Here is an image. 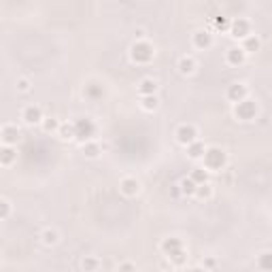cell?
<instances>
[{"mask_svg":"<svg viewBox=\"0 0 272 272\" xmlns=\"http://www.w3.org/2000/svg\"><path fill=\"white\" fill-rule=\"evenodd\" d=\"M202 159H204V166H202V168H206L209 172H217V170H221V168L226 166V162H228L226 151L219 149V147H206Z\"/></svg>","mask_w":272,"mask_h":272,"instance_id":"cell-1","label":"cell"},{"mask_svg":"<svg viewBox=\"0 0 272 272\" xmlns=\"http://www.w3.org/2000/svg\"><path fill=\"white\" fill-rule=\"evenodd\" d=\"M162 251L168 255V260H170L172 264H177V266L185 264V260H187L185 247H183V243L179 241V238H166V241L162 243Z\"/></svg>","mask_w":272,"mask_h":272,"instance_id":"cell-2","label":"cell"},{"mask_svg":"<svg viewBox=\"0 0 272 272\" xmlns=\"http://www.w3.org/2000/svg\"><path fill=\"white\" fill-rule=\"evenodd\" d=\"M153 55H155L153 45L147 43V41H138V43H134V45H132V49H130V58H132L136 64H147V62L153 60Z\"/></svg>","mask_w":272,"mask_h":272,"instance_id":"cell-3","label":"cell"},{"mask_svg":"<svg viewBox=\"0 0 272 272\" xmlns=\"http://www.w3.org/2000/svg\"><path fill=\"white\" fill-rule=\"evenodd\" d=\"M75 126V138L77 140H83V142H90L94 136H96V124L92 122V119H77V122H73Z\"/></svg>","mask_w":272,"mask_h":272,"instance_id":"cell-4","label":"cell"},{"mask_svg":"<svg viewBox=\"0 0 272 272\" xmlns=\"http://www.w3.org/2000/svg\"><path fill=\"white\" fill-rule=\"evenodd\" d=\"M234 115L241 119V122H251V119H255V115H258V107H255V102L245 98L243 102H236L234 105Z\"/></svg>","mask_w":272,"mask_h":272,"instance_id":"cell-5","label":"cell"},{"mask_svg":"<svg viewBox=\"0 0 272 272\" xmlns=\"http://www.w3.org/2000/svg\"><path fill=\"white\" fill-rule=\"evenodd\" d=\"M230 34L234 36V38H241V41H245L247 36L251 34V23L247 21L245 17H236V19H232L230 21Z\"/></svg>","mask_w":272,"mask_h":272,"instance_id":"cell-6","label":"cell"},{"mask_svg":"<svg viewBox=\"0 0 272 272\" xmlns=\"http://www.w3.org/2000/svg\"><path fill=\"white\" fill-rule=\"evenodd\" d=\"M0 138H2L4 145L13 147V145H17V142H19L21 132H19V128H17V126H4V128H2V132H0Z\"/></svg>","mask_w":272,"mask_h":272,"instance_id":"cell-7","label":"cell"},{"mask_svg":"<svg viewBox=\"0 0 272 272\" xmlns=\"http://www.w3.org/2000/svg\"><path fill=\"white\" fill-rule=\"evenodd\" d=\"M177 140L181 142V145H191L194 140H198V132L194 126H179L177 130Z\"/></svg>","mask_w":272,"mask_h":272,"instance_id":"cell-8","label":"cell"},{"mask_svg":"<svg viewBox=\"0 0 272 272\" xmlns=\"http://www.w3.org/2000/svg\"><path fill=\"white\" fill-rule=\"evenodd\" d=\"M21 119L26 122L28 126H34V124H41L43 122V111L38 107H26L21 113Z\"/></svg>","mask_w":272,"mask_h":272,"instance_id":"cell-9","label":"cell"},{"mask_svg":"<svg viewBox=\"0 0 272 272\" xmlns=\"http://www.w3.org/2000/svg\"><path fill=\"white\" fill-rule=\"evenodd\" d=\"M119 189H122V194L124 196H136L140 191V183L136 181V179H132V177H126L122 183H119Z\"/></svg>","mask_w":272,"mask_h":272,"instance_id":"cell-10","label":"cell"},{"mask_svg":"<svg viewBox=\"0 0 272 272\" xmlns=\"http://www.w3.org/2000/svg\"><path fill=\"white\" fill-rule=\"evenodd\" d=\"M247 94L249 92H247V85H243V83H234L228 87V98L232 102H243L247 98Z\"/></svg>","mask_w":272,"mask_h":272,"instance_id":"cell-11","label":"cell"},{"mask_svg":"<svg viewBox=\"0 0 272 272\" xmlns=\"http://www.w3.org/2000/svg\"><path fill=\"white\" fill-rule=\"evenodd\" d=\"M245 58H247V53L241 49V47H232V49H228V55H226L230 66H241L245 62Z\"/></svg>","mask_w":272,"mask_h":272,"instance_id":"cell-12","label":"cell"},{"mask_svg":"<svg viewBox=\"0 0 272 272\" xmlns=\"http://www.w3.org/2000/svg\"><path fill=\"white\" fill-rule=\"evenodd\" d=\"M15 157H17V151H15V147H9V145L0 147V164H2V166H11L15 162Z\"/></svg>","mask_w":272,"mask_h":272,"instance_id":"cell-13","label":"cell"},{"mask_svg":"<svg viewBox=\"0 0 272 272\" xmlns=\"http://www.w3.org/2000/svg\"><path fill=\"white\" fill-rule=\"evenodd\" d=\"M194 45L198 47V49H209V47L213 45V36L209 34V32L200 30V32L194 34Z\"/></svg>","mask_w":272,"mask_h":272,"instance_id":"cell-14","label":"cell"},{"mask_svg":"<svg viewBox=\"0 0 272 272\" xmlns=\"http://www.w3.org/2000/svg\"><path fill=\"white\" fill-rule=\"evenodd\" d=\"M157 92V83L153 81V79H142V81L138 83V94L140 96H155Z\"/></svg>","mask_w":272,"mask_h":272,"instance_id":"cell-15","label":"cell"},{"mask_svg":"<svg viewBox=\"0 0 272 272\" xmlns=\"http://www.w3.org/2000/svg\"><path fill=\"white\" fill-rule=\"evenodd\" d=\"M260 47H262V43H260V38L255 36V34H249L243 41V47L241 49L245 51V53H253V51H260Z\"/></svg>","mask_w":272,"mask_h":272,"instance_id":"cell-16","label":"cell"},{"mask_svg":"<svg viewBox=\"0 0 272 272\" xmlns=\"http://www.w3.org/2000/svg\"><path fill=\"white\" fill-rule=\"evenodd\" d=\"M189 179L194 181L196 185H202V183H209V170H206V168H202V166H198V168H194V170H191Z\"/></svg>","mask_w":272,"mask_h":272,"instance_id":"cell-17","label":"cell"},{"mask_svg":"<svg viewBox=\"0 0 272 272\" xmlns=\"http://www.w3.org/2000/svg\"><path fill=\"white\" fill-rule=\"evenodd\" d=\"M204 151H206V145L202 140H194L191 145H187V153H189L191 159H200L204 155Z\"/></svg>","mask_w":272,"mask_h":272,"instance_id":"cell-18","label":"cell"},{"mask_svg":"<svg viewBox=\"0 0 272 272\" xmlns=\"http://www.w3.org/2000/svg\"><path fill=\"white\" fill-rule=\"evenodd\" d=\"M179 70L183 75H191L196 70V62L194 58H187V55H183V58L179 60Z\"/></svg>","mask_w":272,"mask_h":272,"instance_id":"cell-19","label":"cell"},{"mask_svg":"<svg viewBox=\"0 0 272 272\" xmlns=\"http://www.w3.org/2000/svg\"><path fill=\"white\" fill-rule=\"evenodd\" d=\"M58 134L62 140H73L75 138V126L73 124H60Z\"/></svg>","mask_w":272,"mask_h":272,"instance_id":"cell-20","label":"cell"},{"mask_svg":"<svg viewBox=\"0 0 272 272\" xmlns=\"http://www.w3.org/2000/svg\"><path fill=\"white\" fill-rule=\"evenodd\" d=\"M179 187H181V194H183V196H194L198 185H196V183L191 181L189 177H185V179H183V181L179 183Z\"/></svg>","mask_w":272,"mask_h":272,"instance_id":"cell-21","label":"cell"},{"mask_svg":"<svg viewBox=\"0 0 272 272\" xmlns=\"http://www.w3.org/2000/svg\"><path fill=\"white\" fill-rule=\"evenodd\" d=\"M83 94L87 96V98H92V100H98L102 94V87L100 85H96V83H90V85H85V90H83Z\"/></svg>","mask_w":272,"mask_h":272,"instance_id":"cell-22","label":"cell"},{"mask_svg":"<svg viewBox=\"0 0 272 272\" xmlns=\"http://www.w3.org/2000/svg\"><path fill=\"white\" fill-rule=\"evenodd\" d=\"M194 196H198L200 200H209V198L213 196V187H211V183H202V185H198Z\"/></svg>","mask_w":272,"mask_h":272,"instance_id":"cell-23","label":"cell"},{"mask_svg":"<svg viewBox=\"0 0 272 272\" xmlns=\"http://www.w3.org/2000/svg\"><path fill=\"white\" fill-rule=\"evenodd\" d=\"M157 105H159L157 96H142V100H140V107L145 111H155Z\"/></svg>","mask_w":272,"mask_h":272,"instance_id":"cell-24","label":"cell"},{"mask_svg":"<svg viewBox=\"0 0 272 272\" xmlns=\"http://www.w3.org/2000/svg\"><path fill=\"white\" fill-rule=\"evenodd\" d=\"M83 153H85V157H98L100 155V147L96 145V142H83Z\"/></svg>","mask_w":272,"mask_h":272,"instance_id":"cell-25","label":"cell"},{"mask_svg":"<svg viewBox=\"0 0 272 272\" xmlns=\"http://www.w3.org/2000/svg\"><path fill=\"white\" fill-rule=\"evenodd\" d=\"M270 260H272V253H270V251L262 253V255H260V260H258V266H260L264 272H268V270L272 268V262H270Z\"/></svg>","mask_w":272,"mask_h":272,"instance_id":"cell-26","label":"cell"},{"mask_svg":"<svg viewBox=\"0 0 272 272\" xmlns=\"http://www.w3.org/2000/svg\"><path fill=\"white\" fill-rule=\"evenodd\" d=\"M81 266H83L85 272H96L98 266H100V262H98V258H85Z\"/></svg>","mask_w":272,"mask_h":272,"instance_id":"cell-27","label":"cell"},{"mask_svg":"<svg viewBox=\"0 0 272 272\" xmlns=\"http://www.w3.org/2000/svg\"><path fill=\"white\" fill-rule=\"evenodd\" d=\"M41 238H43L45 245H55V243H58V232H55V230H45L41 234Z\"/></svg>","mask_w":272,"mask_h":272,"instance_id":"cell-28","label":"cell"},{"mask_svg":"<svg viewBox=\"0 0 272 272\" xmlns=\"http://www.w3.org/2000/svg\"><path fill=\"white\" fill-rule=\"evenodd\" d=\"M60 128V124H58V119H53V117H49V119H43V130L45 132H55Z\"/></svg>","mask_w":272,"mask_h":272,"instance_id":"cell-29","label":"cell"},{"mask_svg":"<svg viewBox=\"0 0 272 272\" xmlns=\"http://www.w3.org/2000/svg\"><path fill=\"white\" fill-rule=\"evenodd\" d=\"M11 215V204L6 200H0V221H4Z\"/></svg>","mask_w":272,"mask_h":272,"instance_id":"cell-30","label":"cell"},{"mask_svg":"<svg viewBox=\"0 0 272 272\" xmlns=\"http://www.w3.org/2000/svg\"><path fill=\"white\" fill-rule=\"evenodd\" d=\"M215 28H217V30H228L230 28V19L228 17H217V19H215Z\"/></svg>","mask_w":272,"mask_h":272,"instance_id":"cell-31","label":"cell"},{"mask_svg":"<svg viewBox=\"0 0 272 272\" xmlns=\"http://www.w3.org/2000/svg\"><path fill=\"white\" fill-rule=\"evenodd\" d=\"M119 272H136V266L132 262H124V264H119Z\"/></svg>","mask_w":272,"mask_h":272,"instance_id":"cell-32","label":"cell"},{"mask_svg":"<svg viewBox=\"0 0 272 272\" xmlns=\"http://www.w3.org/2000/svg\"><path fill=\"white\" fill-rule=\"evenodd\" d=\"M17 90L19 92H28L30 90V81H28V79H19V81H17Z\"/></svg>","mask_w":272,"mask_h":272,"instance_id":"cell-33","label":"cell"},{"mask_svg":"<svg viewBox=\"0 0 272 272\" xmlns=\"http://www.w3.org/2000/svg\"><path fill=\"white\" fill-rule=\"evenodd\" d=\"M189 272H209V270H206V268H191Z\"/></svg>","mask_w":272,"mask_h":272,"instance_id":"cell-34","label":"cell"}]
</instances>
